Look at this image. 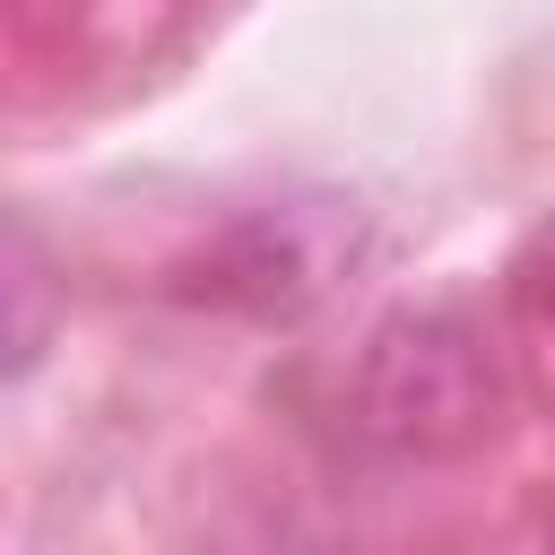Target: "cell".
Returning a JSON list of instances; mask_svg holds the SVG:
<instances>
[{
    "label": "cell",
    "instance_id": "cell-2",
    "mask_svg": "<svg viewBox=\"0 0 555 555\" xmlns=\"http://www.w3.org/2000/svg\"><path fill=\"white\" fill-rule=\"evenodd\" d=\"M347 269H356V217H338V199H286V208H251L243 225H225L199 251L191 295L278 321V312H312Z\"/></svg>",
    "mask_w": 555,
    "mask_h": 555
},
{
    "label": "cell",
    "instance_id": "cell-1",
    "mask_svg": "<svg viewBox=\"0 0 555 555\" xmlns=\"http://www.w3.org/2000/svg\"><path fill=\"white\" fill-rule=\"evenodd\" d=\"M356 408L364 434H382L408 460L477 451L503 416V364L468 304H408L390 312L356 356Z\"/></svg>",
    "mask_w": 555,
    "mask_h": 555
}]
</instances>
